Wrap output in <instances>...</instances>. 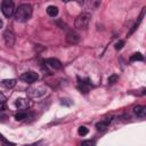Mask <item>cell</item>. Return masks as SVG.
Listing matches in <instances>:
<instances>
[{
    "label": "cell",
    "instance_id": "obj_1",
    "mask_svg": "<svg viewBox=\"0 0 146 146\" xmlns=\"http://www.w3.org/2000/svg\"><path fill=\"white\" fill-rule=\"evenodd\" d=\"M32 13H33V9H32V6L30 3H22L15 10L14 16H15V19L17 22L24 23V22H27L31 18Z\"/></svg>",
    "mask_w": 146,
    "mask_h": 146
},
{
    "label": "cell",
    "instance_id": "obj_2",
    "mask_svg": "<svg viewBox=\"0 0 146 146\" xmlns=\"http://www.w3.org/2000/svg\"><path fill=\"white\" fill-rule=\"evenodd\" d=\"M90 18H91V15H90V13H87V11H83L80 15H78L75 21H74L75 29L76 30H86L88 27Z\"/></svg>",
    "mask_w": 146,
    "mask_h": 146
},
{
    "label": "cell",
    "instance_id": "obj_3",
    "mask_svg": "<svg viewBox=\"0 0 146 146\" xmlns=\"http://www.w3.org/2000/svg\"><path fill=\"white\" fill-rule=\"evenodd\" d=\"M26 94L30 98H40L47 94V88L44 86H33L26 90Z\"/></svg>",
    "mask_w": 146,
    "mask_h": 146
},
{
    "label": "cell",
    "instance_id": "obj_4",
    "mask_svg": "<svg viewBox=\"0 0 146 146\" xmlns=\"http://www.w3.org/2000/svg\"><path fill=\"white\" fill-rule=\"evenodd\" d=\"M1 11L2 14L9 18L11 17L14 14H15V6H14V2L11 0H3L2 3H1Z\"/></svg>",
    "mask_w": 146,
    "mask_h": 146
},
{
    "label": "cell",
    "instance_id": "obj_5",
    "mask_svg": "<svg viewBox=\"0 0 146 146\" xmlns=\"http://www.w3.org/2000/svg\"><path fill=\"white\" fill-rule=\"evenodd\" d=\"M91 87L94 86L89 79H81L80 76H78V89L81 94H88Z\"/></svg>",
    "mask_w": 146,
    "mask_h": 146
},
{
    "label": "cell",
    "instance_id": "obj_6",
    "mask_svg": "<svg viewBox=\"0 0 146 146\" xmlns=\"http://www.w3.org/2000/svg\"><path fill=\"white\" fill-rule=\"evenodd\" d=\"M38 79H39L38 73H35V72H33V71H27V72L23 73V74L19 76V80H22V81L25 82V83H33V82L38 81Z\"/></svg>",
    "mask_w": 146,
    "mask_h": 146
},
{
    "label": "cell",
    "instance_id": "obj_7",
    "mask_svg": "<svg viewBox=\"0 0 146 146\" xmlns=\"http://www.w3.org/2000/svg\"><path fill=\"white\" fill-rule=\"evenodd\" d=\"M79 41H80L79 33H76L73 30H71V31L67 32V34H66V42L68 44H76V43H79Z\"/></svg>",
    "mask_w": 146,
    "mask_h": 146
},
{
    "label": "cell",
    "instance_id": "obj_8",
    "mask_svg": "<svg viewBox=\"0 0 146 146\" xmlns=\"http://www.w3.org/2000/svg\"><path fill=\"white\" fill-rule=\"evenodd\" d=\"M3 40L8 47H13L15 43V34L10 30H6L3 32Z\"/></svg>",
    "mask_w": 146,
    "mask_h": 146
},
{
    "label": "cell",
    "instance_id": "obj_9",
    "mask_svg": "<svg viewBox=\"0 0 146 146\" xmlns=\"http://www.w3.org/2000/svg\"><path fill=\"white\" fill-rule=\"evenodd\" d=\"M43 63L44 64H47L48 66H50L51 68H54V70H60L62 68V63L57 59V58H46V59H43Z\"/></svg>",
    "mask_w": 146,
    "mask_h": 146
},
{
    "label": "cell",
    "instance_id": "obj_10",
    "mask_svg": "<svg viewBox=\"0 0 146 146\" xmlns=\"http://www.w3.org/2000/svg\"><path fill=\"white\" fill-rule=\"evenodd\" d=\"M15 106L19 111H26L29 108V106H30V103H29V100L26 98H18L15 102Z\"/></svg>",
    "mask_w": 146,
    "mask_h": 146
},
{
    "label": "cell",
    "instance_id": "obj_11",
    "mask_svg": "<svg viewBox=\"0 0 146 146\" xmlns=\"http://www.w3.org/2000/svg\"><path fill=\"white\" fill-rule=\"evenodd\" d=\"M112 119H113V116H110V117H106V119H104V120L97 122V123H96V129H97L98 131L105 130L106 128H108L110 123L112 122Z\"/></svg>",
    "mask_w": 146,
    "mask_h": 146
},
{
    "label": "cell",
    "instance_id": "obj_12",
    "mask_svg": "<svg viewBox=\"0 0 146 146\" xmlns=\"http://www.w3.org/2000/svg\"><path fill=\"white\" fill-rule=\"evenodd\" d=\"M144 14H145V8H143V10H141V13H140V16L138 17V19H137V22H136V23H135V24L132 25V27H131V29H130V31L128 32V36H130V35H131V34H132V33H133V32H135V31H136V30L138 29V26H139V24H140V22L143 21V17H144Z\"/></svg>",
    "mask_w": 146,
    "mask_h": 146
},
{
    "label": "cell",
    "instance_id": "obj_13",
    "mask_svg": "<svg viewBox=\"0 0 146 146\" xmlns=\"http://www.w3.org/2000/svg\"><path fill=\"white\" fill-rule=\"evenodd\" d=\"M133 113L138 116V117H145L146 115V107L143 105H138L133 107Z\"/></svg>",
    "mask_w": 146,
    "mask_h": 146
},
{
    "label": "cell",
    "instance_id": "obj_14",
    "mask_svg": "<svg viewBox=\"0 0 146 146\" xmlns=\"http://www.w3.org/2000/svg\"><path fill=\"white\" fill-rule=\"evenodd\" d=\"M16 82H17L16 79H6V80L1 81V84L7 89H11V88H14L16 86Z\"/></svg>",
    "mask_w": 146,
    "mask_h": 146
},
{
    "label": "cell",
    "instance_id": "obj_15",
    "mask_svg": "<svg viewBox=\"0 0 146 146\" xmlns=\"http://www.w3.org/2000/svg\"><path fill=\"white\" fill-rule=\"evenodd\" d=\"M47 14L50 17H56L58 15V8L56 6H48L47 8Z\"/></svg>",
    "mask_w": 146,
    "mask_h": 146
},
{
    "label": "cell",
    "instance_id": "obj_16",
    "mask_svg": "<svg viewBox=\"0 0 146 146\" xmlns=\"http://www.w3.org/2000/svg\"><path fill=\"white\" fill-rule=\"evenodd\" d=\"M27 117H29V113H27L26 111H19L18 113L15 114L16 121H23V120H25V119H27Z\"/></svg>",
    "mask_w": 146,
    "mask_h": 146
},
{
    "label": "cell",
    "instance_id": "obj_17",
    "mask_svg": "<svg viewBox=\"0 0 146 146\" xmlns=\"http://www.w3.org/2000/svg\"><path fill=\"white\" fill-rule=\"evenodd\" d=\"M129 60H130V62H137V60L143 62V60H144V56H143L140 52H135V54H132V55L130 56Z\"/></svg>",
    "mask_w": 146,
    "mask_h": 146
},
{
    "label": "cell",
    "instance_id": "obj_18",
    "mask_svg": "<svg viewBox=\"0 0 146 146\" xmlns=\"http://www.w3.org/2000/svg\"><path fill=\"white\" fill-rule=\"evenodd\" d=\"M117 79H119V75H117V74H112V75L108 76L107 83H108V84H113V83H115V82L117 81Z\"/></svg>",
    "mask_w": 146,
    "mask_h": 146
},
{
    "label": "cell",
    "instance_id": "obj_19",
    "mask_svg": "<svg viewBox=\"0 0 146 146\" xmlns=\"http://www.w3.org/2000/svg\"><path fill=\"white\" fill-rule=\"evenodd\" d=\"M88 132H89V130H88V128L84 127V125H81V127L78 129V133H79L80 136H86Z\"/></svg>",
    "mask_w": 146,
    "mask_h": 146
},
{
    "label": "cell",
    "instance_id": "obj_20",
    "mask_svg": "<svg viewBox=\"0 0 146 146\" xmlns=\"http://www.w3.org/2000/svg\"><path fill=\"white\" fill-rule=\"evenodd\" d=\"M123 46H124V41H123V40H119L117 42H115L114 48H115L116 50H120V49H122Z\"/></svg>",
    "mask_w": 146,
    "mask_h": 146
},
{
    "label": "cell",
    "instance_id": "obj_21",
    "mask_svg": "<svg viewBox=\"0 0 146 146\" xmlns=\"http://www.w3.org/2000/svg\"><path fill=\"white\" fill-rule=\"evenodd\" d=\"M81 146H95V140H83L81 143Z\"/></svg>",
    "mask_w": 146,
    "mask_h": 146
},
{
    "label": "cell",
    "instance_id": "obj_22",
    "mask_svg": "<svg viewBox=\"0 0 146 146\" xmlns=\"http://www.w3.org/2000/svg\"><path fill=\"white\" fill-rule=\"evenodd\" d=\"M60 104H62V105H65V106H71V105L73 104V102H72L71 99L65 98V99H60Z\"/></svg>",
    "mask_w": 146,
    "mask_h": 146
},
{
    "label": "cell",
    "instance_id": "obj_23",
    "mask_svg": "<svg viewBox=\"0 0 146 146\" xmlns=\"http://www.w3.org/2000/svg\"><path fill=\"white\" fill-rule=\"evenodd\" d=\"M0 140H2L5 144H7V145H9V146H14V145H15L14 143H10V141H8V140H7V139L3 137V135H2V133H0Z\"/></svg>",
    "mask_w": 146,
    "mask_h": 146
},
{
    "label": "cell",
    "instance_id": "obj_24",
    "mask_svg": "<svg viewBox=\"0 0 146 146\" xmlns=\"http://www.w3.org/2000/svg\"><path fill=\"white\" fill-rule=\"evenodd\" d=\"M6 100H7V98L5 97V95L0 92V105H5V103H6Z\"/></svg>",
    "mask_w": 146,
    "mask_h": 146
},
{
    "label": "cell",
    "instance_id": "obj_25",
    "mask_svg": "<svg viewBox=\"0 0 146 146\" xmlns=\"http://www.w3.org/2000/svg\"><path fill=\"white\" fill-rule=\"evenodd\" d=\"M2 25H3V23H2V21H1V19H0V29H1V27H2Z\"/></svg>",
    "mask_w": 146,
    "mask_h": 146
}]
</instances>
